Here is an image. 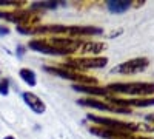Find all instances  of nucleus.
<instances>
[{
	"instance_id": "6e6552de",
	"label": "nucleus",
	"mask_w": 154,
	"mask_h": 139,
	"mask_svg": "<svg viewBox=\"0 0 154 139\" xmlns=\"http://www.w3.org/2000/svg\"><path fill=\"white\" fill-rule=\"evenodd\" d=\"M149 65V60L146 57H134L130 59L126 62H122L117 67H114L111 70V73H117V74H137V73H142L148 68Z\"/></svg>"
},
{
	"instance_id": "7ed1b4c3",
	"label": "nucleus",
	"mask_w": 154,
	"mask_h": 139,
	"mask_svg": "<svg viewBox=\"0 0 154 139\" xmlns=\"http://www.w3.org/2000/svg\"><path fill=\"white\" fill-rule=\"evenodd\" d=\"M108 64V59L103 56H96V57H69L66 59L60 67L82 73L85 70H91V68H103Z\"/></svg>"
},
{
	"instance_id": "f257e3e1",
	"label": "nucleus",
	"mask_w": 154,
	"mask_h": 139,
	"mask_svg": "<svg viewBox=\"0 0 154 139\" xmlns=\"http://www.w3.org/2000/svg\"><path fill=\"white\" fill-rule=\"evenodd\" d=\"M106 88L112 94L120 93L139 97H149L151 94H154V82H114Z\"/></svg>"
},
{
	"instance_id": "2eb2a0df",
	"label": "nucleus",
	"mask_w": 154,
	"mask_h": 139,
	"mask_svg": "<svg viewBox=\"0 0 154 139\" xmlns=\"http://www.w3.org/2000/svg\"><path fill=\"white\" fill-rule=\"evenodd\" d=\"M72 88H74L75 91L86 93V94H91V96H103L105 99L112 97V93L108 90L106 87H99V85H77V84H72Z\"/></svg>"
},
{
	"instance_id": "4468645a",
	"label": "nucleus",
	"mask_w": 154,
	"mask_h": 139,
	"mask_svg": "<svg viewBox=\"0 0 154 139\" xmlns=\"http://www.w3.org/2000/svg\"><path fill=\"white\" fill-rule=\"evenodd\" d=\"M22 97H23V100H25V104H26L35 115H43V113L46 111V105H45V102L38 97L37 94H34V93H31V91H25L23 94H22Z\"/></svg>"
},
{
	"instance_id": "aec40b11",
	"label": "nucleus",
	"mask_w": 154,
	"mask_h": 139,
	"mask_svg": "<svg viewBox=\"0 0 154 139\" xmlns=\"http://www.w3.org/2000/svg\"><path fill=\"white\" fill-rule=\"evenodd\" d=\"M25 46L23 45H17V49H16V54H17V57H23L25 56Z\"/></svg>"
},
{
	"instance_id": "ddd939ff",
	"label": "nucleus",
	"mask_w": 154,
	"mask_h": 139,
	"mask_svg": "<svg viewBox=\"0 0 154 139\" xmlns=\"http://www.w3.org/2000/svg\"><path fill=\"white\" fill-rule=\"evenodd\" d=\"M28 48H31L32 51H35V53H40V54L60 56V53L57 51V49H56L53 45H49L46 39H32V40H29Z\"/></svg>"
},
{
	"instance_id": "9d476101",
	"label": "nucleus",
	"mask_w": 154,
	"mask_h": 139,
	"mask_svg": "<svg viewBox=\"0 0 154 139\" xmlns=\"http://www.w3.org/2000/svg\"><path fill=\"white\" fill-rule=\"evenodd\" d=\"M103 30L99 27H89V25H72L68 27L66 37H72V39H79V37H86V36H102Z\"/></svg>"
},
{
	"instance_id": "412c9836",
	"label": "nucleus",
	"mask_w": 154,
	"mask_h": 139,
	"mask_svg": "<svg viewBox=\"0 0 154 139\" xmlns=\"http://www.w3.org/2000/svg\"><path fill=\"white\" fill-rule=\"evenodd\" d=\"M143 5H145L143 0H133V2H131V8H140Z\"/></svg>"
},
{
	"instance_id": "f03ea898",
	"label": "nucleus",
	"mask_w": 154,
	"mask_h": 139,
	"mask_svg": "<svg viewBox=\"0 0 154 139\" xmlns=\"http://www.w3.org/2000/svg\"><path fill=\"white\" fill-rule=\"evenodd\" d=\"M0 19L16 23L17 27H37V25H40V14L26 9H12V11L0 9Z\"/></svg>"
},
{
	"instance_id": "5701e85b",
	"label": "nucleus",
	"mask_w": 154,
	"mask_h": 139,
	"mask_svg": "<svg viewBox=\"0 0 154 139\" xmlns=\"http://www.w3.org/2000/svg\"><path fill=\"white\" fill-rule=\"evenodd\" d=\"M123 139H154V137H148V136H133V134H130L128 137H123Z\"/></svg>"
},
{
	"instance_id": "20e7f679",
	"label": "nucleus",
	"mask_w": 154,
	"mask_h": 139,
	"mask_svg": "<svg viewBox=\"0 0 154 139\" xmlns=\"http://www.w3.org/2000/svg\"><path fill=\"white\" fill-rule=\"evenodd\" d=\"M91 122H94L96 125L105 128H111V130H117V131H123V133H134L137 130H140V125L136 122H125V121H119L114 118H105V116H97V115H89L86 116Z\"/></svg>"
},
{
	"instance_id": "f8f14e48",
	"label": "nucleus",
	"mask_w": 154,
	"mask_h": 139,
	"mask_svg": "<svg viewBox=\"0 0 154 139\" xmlns=\"http://www.w3.org/2000/svg\"><path fill=\"white\" fill-rule=\"evenodd\" d=\"M89 133H93V134H96L97 137H102V139H123V137H128L131 134V133H123V131H117V130L105 128V127H100V125L89 127Z\"/></svg>"
},
{
	"instance_id": "a878e982",
	"label": "nucleus",
	"mask_w": 154,
	"mask_h": 139,
	"mask_svg": "<svg viewBox=\"0 0 154 139\" xmlns=\"http://www.w3.org/2000/svg\"><path fill=\"white\" fill-rule=\"evenodd\" d=\"M0 74H2V70H0Z\"/></svg>"
},
{
	"instance_id": "423d86ee",
	"label": "nucleus",
	"mask_w": 154,
	"mask_h": 139,
	"mask_svg": "<svg viewBox=\"0 0 154 139\" xmlns=\"http://www.w3.org/2000/svg\"><path fill=\"white\" fill-rule=\"evenodd\" d=\"M46 40L49 45H53L60 53V56H68V54L77 53L82 43V39H72V37H66V36H53Z\"/></svg>"
},
{
	"instance_id": "6ab92c4d",
	"label": "nucleus",
	"mask_w": 154,
	"mask_h": 139,
	"mask_svg": "<svg viewBox=\"0 0 154 139\" xmlns=\"http://www.w3.org/2000/svg\"><path fill=\"white\" fill-rule=\"evenodd\" d=\"M146 121L148 122H152V125H149V127H142V125H140V128H145L148 131H154V115H148L146 116Z\"/></svg>"
},
{
	"instance_id": "a211bd4d",
	"label": "nucleus",
	"mask_w": 154,
	"mask_h": 139,
	"mask_svg": "<svg viewBox=\"0 0 154 139\" xmlns=\"http://www.w3.org/2000/svg\"><path fill=\"white\" fill-rule=\"evenodd\" d=\"M0 94L2 96L9 94V81L6 77H0Z\"/></svg>"
},
{
	"instance_id": "1a4fd4ad",
	"label": "nucleus",
	"mask_w": 154,
	"mask_h": 139,
	"mask_svg": "<svg viewBox=\"0 0 154 139\" xmlns=\"http://www.w3.org/2000/svg\"><path fill=\"white\" fill-rule=\"evenodd\" d=\"M106 102L117 105V107H137V108H143V107H152L154 105V97H136V99H122V97H108Z\"/></svg>"
},
{
	"instance_id": "39448f33",
	"label": "nucleus",
	"mask_w": 154,
	"mask_h": 139,
	"mask_svg": "<svg viewBox=\"0 0 154 139\" xmlns=\"http://www.w3.org/2000/svg\"><path fill=\"white\" fill-rule=\"evenodd\" d=\"M43 70L49 74H53V76H57V77L72 81L77 85H97V79L93 77V76L85 74V73L71 71V70H66L63 67H43Z\"/></svg>"
},
{
	"instance_id": "dca6fc26",
	"label": "nucleus",
	"mask_w": 154,
	"mask_h": 139,
	"mask_svg": "<svg viewBox=\"0 0 154 139\" xmlns=\"http://www.w3.org/2000/svg\"><path fill=\"white\" fill-rule=\"evenodd\" d=\"M106 8L112 14H123L131 8V0H108Z\"/></svg>"
},
{
	"instance_id": "f3484780",
	"label": "nucleus",
	"mask_w": 154,
	"mask_h": 139,
	"mask_svg": "<svg viewBox=\"0 0 154 139\" xmlns=\"http://www.w3.org/2000/svg\"><path fill=\"white\" fill-rule=\"evenodd\" d=\"M19 76H20V79L28 87H35L37 85V77H35V73L32 70H29V68H20Z\"/></svg>"
},
{
	"instance_id": "4be33fe9",
	"label": "nucleus",
	"mask_w": 154,
	"mask_h": 139,
	"mask_svg": "<svg viewBox=\"0 0 154 139\" xmlns=\"http://www.w3.org/2000/svg\"><path fill=\"white\" fill-rule=\"evenodd\" d=\"M9 34V28L5 27V25H0V36H6Z\"/></svg>"
},
{
	"instance_id": "0eeeda50",
	"label": "nucleus",
	"mask_w": 154,
	"mask_h": 139,
	"mask_svg": "<svg viewBox=\"0 0 154 139\" xmlns=\"http://www.w3.org/2000/svg\"><path fill=\"white\" fill-rule=\"evenodd\" d=\"M77 104L82 107H88V108H94V110H100V111H112V113H120V115H131V108L126 107H117L112 105L106 100H99L96 97H80L77 100Z\"/></svg>"
},
{
	"instance_id": "393cba45",
	"label": "nucleus",
	"mask_w": 154,
	"mask_h": 139,
	"mask_svg": "<svg viewBox=\"0 0 154 139\" xmlns=\"http://www.w3.org/2000/svg\"><path fill=\"white\" fill-rule=\"evenodd\" d=\"M3 139H16L14 136H6V137H3Z\"/></svg>"
},
{
	"instance_id": "b1692460",
	"label": "nucleus",
	"mask_w": 154,
	"mask_h": 139,
	"mask_svg": "<svg viewBox=\"0 0 154 139\" xmlns=\"http://www.w3.org/2000/svg\"><path fill=\"white\" fill-rule=\"evenodd\" d=\"M123 33V30H116V31H112L111 34H109V39H114V37H117V36H120Z\"/></svg>"
},
{
	"instance_id": "9b49d317",
	"label": "nucleus",
	"mask_w": 154,
	"mask_h": 139,
	"mask_svg": "<svg viewBox=\"0 0 154 139\" xmlns=\"http://www.w3.org/2000/svg\"><path fill=\"white\" fill-rule=\"evenodd\" d=\"M106 49V43L105 42H94V40H82L80 48L77 53L80 54H89L91 57L99 56L100 53H103Z\"/></svg>"
}]
</instances>
